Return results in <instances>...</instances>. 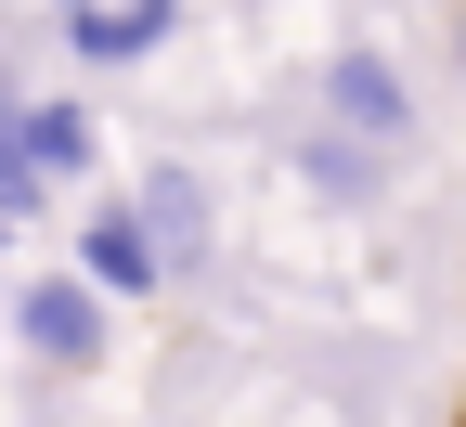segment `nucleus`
Returning <instances> with one entry per match:
<instances>
[{"mask_svg":"<svg viewBox=\"0 0 466 427\" xmlns=\"http://www.w3.org/2000/svg\"><path fill=\"white\" fill-rule=\"evenodd\" d=\"M26 156H39V181H91L104 168V117L91 104H26Z\"/></svg>","mask_w":466,"mask_h":427,"instance_id":"obj_6","label":"nucleus"},{"mask_svg":"<svg viewBox=\"0 0 466 427\" xmlns=\"http://www.w3.org/2000/svg\"><path fill=\"white\" fill-rule=\"evenodd\" d=\"M324 117H337L350 143H401V130H415V91H401V66H389V52H363V39H350L337 66H324Z\"/></svg>","mask_w":466,"mask_h":427,"instance_id":"obj_3","label":"nucleus"},{"mask_svg":"<svg viewBox=\"0 0 466 427\" xmlns=\"http://www.w3.org/2000/svg\"><path fill=\"white\" fill-rule=\"evenodd\" d=\"M104 311H116V298H91L78 272H26L0 324H14V337L52 362V376H91V362H104Z\"/></svg>","mask_w":466,"mask_h":427,"instance_id":"obj_1","label":"nucleus"},{"mask_svg":"<svg viewBox=\"0 0 466 427\" xmlns=\"http://www.w3.org/2000/svg\"><path fill=\"white\" fill-rule=\"evenodd\" d=\"M130 208H143V233H156L168 285H182V272H208V181H195L182 156H156V168L130 181Z\"/></svg>","mask_w":466,"mask_h":427,"instance_id":"obj_4","label":"nucleus"},{"mask_svg":"<svg viewBox=\"0 0 466 427\" xmlns=\"http://www.w3.org/2000/svg\"><path fill=\"white\" fill-rule=\"evenodd\" d=\"M168 26H182V0H66V52L78 66H143Z\"/></svg>","mask_w":466,"mask_h":427,"instance_id":"obj_5","label":"nucleus"},{"mask_svg":"<svg viewBox=\"0 0 466 427\" xmlns=\"http://www.w3.org/2000/svg\"><path fill=\"white\" fill-rule=\"evenodd\" d=\"M91 298H156L168 285V259H156V233H143V208L130 195H104L91 220H78V259H66Z\"/></svg>","mask_w":466,"mask_h":427,"instance_id":"obj_2","label":"nucleus"},{"mask_svg":"<svg viewBox=\"0 0 466 427\" xmlns=\"http://www.w3.org/2000/svg\"><path fill=\"white\" fill-rule=\"evenodd\" d=\"M14 117H26V104H14V78H0V130H14Z\"/></svg>","mask_w":466,"mask_h":427,"instance_id":"obj_9","label":"nucleus"},{"mask_svg":"<svg viewBox=\"0 0 466 427\" xmlns=\"http://www.w3.org/2000/svg\"><path fill=\"white\" fill-rule=\"evenodd\" d=\"M0 220H52V181H39V156H26V117H14V130H0Z\"/></svg>","mask_w":466,"mask_h":427,"instance_id":"obj_7","label":"nucleus"},{"mask_svg":"<svg viewBox=\"0 0 466 427\" xmlns=\"http://www.w3.org/2000/svg\"><path fill=\"white\" fill-rule=\"evenodd\" d=\"M0 311H14V298H0Z\"/></svg>","mask_w":466,"mask_h":427,"instance_id":"obj_10","label":"nucleus"},{"mask_svg":"<svg viewBox=\"0 0 466 427\" xmlns=\"http://www.w3.org/2000/svg\"><path fill=\"white\" fill-rule=\"evenodd\" d=\"M299 168L324 181V195H337V208H350V195H376V143H350V130H337V143H311Z\"/></svg>","mask_w":466,"mask_h":427,"instance_id":"obj_8","label":"nucleus"}]
</instances>
